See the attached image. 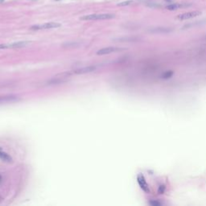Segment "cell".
<instances>
[{"instance_id": "obj_14", "label": "cell", "mask_w": 206, "mask_h": 206, "mask_svg": "<svg viewBox=\"0 0 206 206\" xmlns=\"http://www.w3.org/2000/svg\"><path fill=\"white\" fill-rule=\"evenodd\" d=\"M133 2V1H127V2H123L119 4V6H127V5H130Z\"/></svg>"}, {"instance_id": "obj_11", "label": "cell", "mask_w": 206, "mask_h": 206, "mask_svg": "<svg viewBox=\"0 0 206 206\" xmlns=\"http://www.w3.org/2000/svg\"><path fill=\"white\" fill-rule=\"evenodd\" d=\"M174 75V72L172 71V70H168V71H166L164 72L163 74H162V76H161V78L162 79H169V78H171V77H172V76Z\"/></svg>"}, {"instance_id": "obj_16", "label": "cell", "mask_w": 206, "mask_h": 206, "mask_svg": "<svg viewBox=\"0 0 206 206\" xmlns=\"http://www.w3.org/2000/svg\"><path fill=\"white\" fill-rule=\"evenodd\" d=\"M0 180H1V177H0Z\"/></svg>"}, {"instance_id": "obj_6", "label": "cell", "mask_w": 206, "mask_h": 206, "mask_svg": "<svg viewBox=\"0 0 206 206\" xmlns=\"http://www.w3.org/2000/svg\"><path fill=\"white\" fill-rule=\"evenodd\" d=\"M97 69V67L96 66H87V67H83V68H80V69H77L73 70V71L69 72L70 76L73 75V74H89V73H92V72L95 71Z\"/></svg>"}, {"instance_id": "obj_1", "label": "cell", "mask_w": 206, "mask_h": 206, "mask_svg": "<svg viewBox=\"0 0 206 206\" xmlns=\"http://www.w3.org/2000/svg\"><path fill=\"white\" fill-rule=\"evenodd\" d=\"M115 16L113 14H93L88 15V16H82L81 20H110L114 18Z\"/></svg>"}, {"instance_id": "obj_8", "label": "cell", "mask_w": 206, "mask_h": 206, "mask_svg": "<svg viewBox=\"0 0 206 206\" xmlns=\"http://www.w3.org/2000/svg\"><path fill=\"white\" fill-rule=\"evenodd\" d=\"M20 100V97L13 94H9V95L0 96V103H7V102H14Z\"/></svg>"}, {"instance_id": "obj_7", "label": "cell", "mask_w": 206, "mask_h": 206, "mask_svg": "<svg viewBox=\"0 0 206 206\" xmlns=\"http://www.w3.org/2000/svg\"><path fill=\"white\" fill-rule=\"evenodd\" d=\"M123 50H125V48H117V47H108V48H104L98 50L97 52V55H107V54H111L114 52H122Z\"/></svg>"}, {"instance_id": "obj_5", "label": "cell", "mask_w": 206, "mask_h": 206, "mask_svg": "<svg viewBox=\"0 0 206 206\" xmlns=\"http://www.w3.org/2000/svg\"><path fill=\"white\" fill-rule=\"evenodd\" d=\"M137 182H138L139 187H140V188L143 192H146V193H149V192H150V188H149L148 184H147L144 176H143L142 173H139V174L137 176Z\"/></svg>"}, {"instance_id": "obj_3", "label": "cell", "mask_w": 206, "mask_h": 206, "mask_svg": "<svg viewBox=\"0 0 206 206\" xmlns=\"http://www.w3.org/2000/svg\"><path fill=\"white\" fill-rule=\"evenodd\" d=\"M31 44V41H20L14 42L11 44H0V49H7V48H19L26 47Z\"/></svg>"}, {"instance_id": "obj_2", "label": "cell", "mask_w": 206, "mask_h": 206, "mask_svg": "<svg viewBox=\"0 0 206 206\" xmlns=\"http://www.w3.org/2000/svg\"><path fill=\"white\" fill-rule=\"evenodd\" d=\"M60 26H61V24H59V23L50 22V23H45V24H38V25H33L30 28V29L32 30V31H39V30L57 28H60Z\"/></svg>"}, {"instance_id": "obj_4", "label": "cell", "mask_w": 206, "mask_h": 206, "mask_svg": "<svg viewBox=\"0 0 206 206\" xmlns=\"http://www.w3.org/2000/svg\"><path fill=\"white\" fill-rule=\"evenodd\" d=\"M202 14V12L200 11H189V12H185V13H182V14L177 16V20H190V19L196 18L197 16H200V15Z\"/></svg>"}, {"instance_id": "obj_9", "label": "cell", "mask_w": 206, "mask_h": 206, "mask_svg": "<svg viewBox=\"0 0 206 206\" xmlns=\"http://www.w3.org/2000/svg\"><path fill=\"white\" fill-rule=\"evenodd\" d=\"M188 5H190V4H188ZM188 4H184V3H172L169 4L168 6L166 7V9L169 11H176L179 8L184 7H187L188 6Z\"/></svg>"}, {"instance_id": "obj_13", "label": "cell", "mask_w": 206, "mask_h": 206, "mask_svg": "<svg viewBox=\"0 0 206 206\" xmlns=\"http://www.w3.org/2000/svg\"><path fill=\"white\" fill-rule=\"evenodd\" d=\"M148 204L151 206H161L163 204L162 203L158 201V200H150Z\"/></svg>"}, {"instance_id": "obj_15", "label": "cell", "mask_w": 206, "mask_h": 206, "mask_svg": "<svg viewBox=\"0 0 206 206\" xmlns=\"http://www.w3.org/2000/svg\"><path fill=\"white\" fill-rule=\"evenodd\" d=\"M1 150H2V147H0V151H1Z\"/></svg>"}, {"instance_id": "obj_12", "label": "cell", "mask_w": 206, "mask_h": 206, "mask_svg": "<svg viewBox=\"0 0 206 206\" xmlns=\"http://www.w3.org/2000/svg\"><path fill=\"white\" fill-rule=\"evenodd\" d=\"M165 190H166V187H165V185H163V184H162V185H159L158 188V194L159 195H162L164 193Z\"/></svg>"}, {"instance_id": "obj_10", "label": "cell", "mask_w": 206, "mask_h": 206, "mask_svg": "<svg viewBox=\"0 0 206 206\" xmlns=\"http://www.w3.org/2000/svg\"><path fill=\"white\" fill-rule=\"evenodd\" d=\"M0 159L4 162L7 163H11L12 162V158L11 155L7 154V153L4 152V151H0Z\"/></svg>"}]
</instances>
